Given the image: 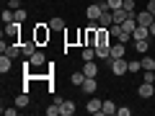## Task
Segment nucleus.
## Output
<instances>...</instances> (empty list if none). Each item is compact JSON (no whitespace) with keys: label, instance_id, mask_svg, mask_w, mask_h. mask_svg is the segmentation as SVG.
<instances>
[{"label":"nucleus","instance_id":"8","mask_svg":"<svg viewBox=\"0 0 155 116\" xmlns=\"http://www.w3.org/2000/svg\"><path fill=\"white\" fill-rule=\"evenodd\" d=\"M119 57H127V44H122V41H116V44L111 47V57L109 60H119Z\"/></svg>","mask_w":155,"mask_h":116},{"label":"nucleus","instance_id":"16","mask_svg":"<svg viewBox=\"0 0 155 116\" xmlns=\"http://www.w3.org/2000/svg\"><path fill=\"white\" fill-rule=\"evenodd\" d=\"M83 72H85V77H96V75H98V65H96L93 60L85 62V65H83Z\"/></svg>","mask_w":155,"mask_h":116},{"label":"nucleus","instance_id":"36","mask_svg":"<svg viewBox=\"0 0 155 116\" xmlns=\"http://www.w3.org/2000/svg\"><path fill=\"white\" fill-rule=\"evenodd\" d=\"M150 36H155V21L150 23Z\"/></svg>","mask_w":155,"mask_h":116},{"label":"nucleus","instance_id":"21","mask_svg":"<svg viewBox=\"0 0 155 116\" xmlns=\"http://www.w3.org/2000/svg\"><path fill=\"white\" fill-rule=\"evenodd\" d=\"M49 28H52V31H65V21H62L60 16H54L49 21Z\"/></svg>","mask_w":155,"mask_h":116},{"label":"nucleus","instance_id":"11","mask_svg":"<svg viewBox=\"0 0 155 116\" xmlns=\"http://www.w3.org/2000/svg\"><path fill=\"white\" fill-rule=\"evenodd\" d=\"M137 93H140V98H153L155 88H153V83H145V80H142V85L137 88Z\"/></svg>","mask_w":155,"mask_h":116},{"label":"nucleus","instance_id":"29","mask_svg":"<svg viewBox=\"0 0 155 116\" xmlns=\"http://www.w3.org/2000/svg\"><path fill=\"white\" fill-rule=\"evenodd\" d=\"M60 114V103H52V106H47V116H57Z\"/></svg>","mask_w":155,"mask_h":116},{"label":"nucleus","instance_id":"14","mask_svg":"<svg viewBox=\"0 0 155 116\" xmlns=\"http://www.w3.org/2000/svg\"><path fill=\"white\" fill-rule=\"evenodd\" d=\"M96 57H98V60H109L111 57V47L109 44H96Z\"/></svg>","mask_w":155,"mask_h":116},{"label":"nucleus","instance_id":"22","mask_svg":"<svg viewBox=\"0 0 155 116\" xmlns=\"http://www.w3.org/2000/svg\"><path fill=\"white\" fill-rule=\"evenodd\" d=\"M134 26H137V18H134V13H132V16H127V21L122 23V28H124V31H129V34H132V31H134Z\"/></svg>","mask_w":155,"mask_h":116},{"label":"nucleus","instance_id":"20","mask_svg":"<svg viewBox=\"0 0 155 116\" xmlns=\"http://www.w3.org/2000/svg\"><path fill=\"white\" fill-rule=\"evenodd\" d=\"M134 49H137L140 54H147V49H150V41H147V39H137V41H134Z\"/></svg>","mask_w":155,"mask_h":116},{"label":"nucleus","instance_id":"27","mask_svg":"<svg viewBox=\"0 0 155 116\" xmlns=\"http://www.w3.org/2000/svg\"><path fill=\"white\" fill-rule=\"evenodd\" d=\"M70 80H72V85H83L85 72H83V70H80V72H72V77H70Z\"/></svg>","mask_w":155,"mask_h":116},{"label":"nucleus","instance_id":"35","mask_svg":"<svg viewBox=\"0 0 155 116\" xmlns=\"http://www.w3.org/2000/svg\"><path fill=\"white\" fill-rule=\"evenodd\" d=\"M147 11L153 13V16H155V0H150V3H147Z\"/></svg>","mask_w":155,"mask_h":116},{"label":"nucleus","instance_id":"33","mask_svg":"<svg viewBox=\"0 0 155 116\" xmlns=\"http://www.w3.org/2000/svg\"><path fill=\"white\" fill-rule=\"evenodd\" d=\"M16 21H18V23L26 21V11H23V8H18V11H16Z\"/></svg>","mask_w":155,"mask_h":116},{"label":"nucleus","instance_id":"24","mask_svg":"<svg viewBox=\"0 0 155 116\" xmlns=\"http://www.w3.org/2000/svg\"><path fill=\"white\" fill-rule=\"evenodd\" d=\"M80 57H83V62H91V60H96V47H85Z\"/></svg>","mask_w":155,"mask_h":116},{"label":"nucleus","instance_id":"31","mask_svg":"<svg viewBox=\"0 0 155 116\" xmlns=\"http://www.w3.org/2000/svg\"><path fill=\"white\" fill-rule=\"evenodd\" d=\"M142 80H145V83H155V72H153V70H145Z\"/></svg>","mask_w":155,"mask_h":116},{"label":"nucleus","instance_id":"13","mask_svg":"<svg viewBox=\"0 0 155 116\" xmlns=\"http://www.w3.org/2000/svg\"><path fill=\"white\" fill-rule=\"evenodd\" d=\"M88 21H98V16L104 13V8H101V3H96V5H88Z\"/></svg>","mask_w":155,"mask_h":116},{"label":"nucleus","instance_id":"15","mask_svg":"<svg viewBox=\"0 0 155 116\" xmlns=\"http://www.w3.org/2000/svg\"><path fill=\"white\" fill-rule=\"evenodd\" d=\"M111 23H114V13H111V11H104V13H101V16H98V26L109 28Z\"/></svg>","mask_w":155,"mask_h":116},{"label":"nucleus","instance_id":"1","mask_svg":"<svg viewBox=\"0 0 155 116\" xmlns=\"http://www.w3.org/2000/svg\"><path fill=\"white\" fill-rule=\"evenodd\" d=\"M49 36H52L49 23H36V26H34V39H36V44H39V47L47 44V41H49Z\"/></svg>","mask_w":155,"mask_h":116},{"label":"nucleus","instance_id":"6","mask_svg":"<svg viewBox=\"0 0 155 116\" xmlns=\"http://www.w3.org/2000/svg\"><path fill=\"white\" fill-rule=\"evenodd\" d=\"M36 47H39V44H36V39H34V36H31V39H23V44H21L23 57H31L34 52H36Z\"/></svg>","mask_w":155,"mask_h":116},{"label":"nucleus","instance_id":"5","mask_svg":"<svg viewBox=\"0 0 155 116\" xmlns=\"http://www.w3.org/2000/svg\"><path fill=\"white\" fill-rule=\"evenodd\" d=\"M80 90H83L85 95H93L96 90H98V83H96V77H85L83 85H80Z\"/></svg>","mask_w":155,"mask_h":116},{"label":"nucleus","instance_id":"7","mask_svg":"<svg viewBox=\"0 0 155 116\" xmlns=\"http://www.w3.org/2000/svg\"><path fill=\"white\" fill-rule=\"evenodd\" d=\"M134 18H137V23H140V26H150V23L155 21V16L147 11V8H145V11H140V13H134Z\"/></svg>","mask_w":155,"mask_h":116},{"label":"nucleus","instance_id":"2","mask_svg":"<svg viewBox=\"0 0 155 116\" xmlns=\"http://www.w3.org/2000/svg\"><path fill=\"white\" fill-rule=\"evenodd\" d=\"M106 62H109V67H111V72H114V75H127V72H129L127 57H119V60H106Z\"/></svg>","mask_w":155,"mask_h":116},{"label":"nucleus","instance_id":"28","mask_svg":"<svg viewBox=\"0 0 155 116\" xmlns=\"http://www.w3.org/2000/svg\"><path fill=\"white\" fill-rule=\"evenodd\" d=\"M142 70V62H137V60H129V72H140Z\"/></svg>","mask_w":155,"mask_h":116},{"label":"nucleus","instance_id":"25","mask_svg":"<svg viewBox=\"0 0 155 116\" xmlns=\"http://www.w3.org/2000/svg\"><path fill=\"white\" fill-rule=\"evenodd\" d=\"M140 62H142V70H155V60L150 54H142V60H140Z\"/></svg>","mask_w":155,"mask_h":116},{"label":"nucleus","instance_id":"17","mask_svg":"<svg viewBox=\"0 0 155 116\" xmlns=\"http://www.w3.org/2000/svg\"><path fill=\"white\" fill-rule=\"evenodd\" d=\"M60 114L62 116H72L75 114V103H72V101H62L60 103Z\"/></svg>","mask_w":155,"mask_h":116},{"label":"nucleus","instance_id":"34","mask_svg":"<svg viewBox=\"0 0 155 116\" xmlns=\"http://www.w3.org/2000/svg\"><path fill=\"white\" fill-rule=\"evenodd\" d=\"M8 8H11V11H18V8H21V3H18V0H11V3H8Z\"/></svg>","mask_w":155,"mask_h":116},{"label":"nucleus","instance_id":"23","mask_svg":"<svg viewBox=\"0 0 155 116\" xmlns=\"http://www.w3.org/2000/svg\"><path fill=\"white\" fill-rule=\"evenodd\" d=\"M101 103H104V101L91 98V101H88V114H101Z\"/></svg>","mask_w":155,"mask_h":116},{"label":"nucleus","instance_id":"4","mask_svg":"<svg viewBox=\"0 0 155 116\" xmlns=\"http://www.w3.org/2000/svg\"><path fill=\"white\" fill-rule=\"evenodd\" d=\"M3 36H8L11 41H16L18 36H21V23L13 21V23H5V31H3Z\"/></svg>","mask_w":155,"mask_h":116},{"label":"nucleus","instance_id":"10","mask_svg":"<svg viewBox=\"0 0 155 116\" xmlns=\"http://www.w3.org/2000/svg\"><path fill=\"white\" fill-rule=\"evenodd\" d=\"M116 108H119V106H116L111 98H106L104 103H101V114H104V116H114V114H116Z\"/></svg>","mask_w":155,"mask_h":116},{"label":"nucleus","instance_id":"32","mask_svg":"<svg viewBox=\"0 0 155 116\" xmlns=\"http://www.w3.org/2000/svg\"><path fill=\"white\" fill-rule=\"evenodd\" d=\"M116 114L119 116H132V108L129 106H122V108H116Z\"/></svg>","mask_w":155,"mask_h":116},{"label":"nucleus","instance_id":"3","mask_svg":"<svg viewBox=\"0 0 155 116\" xmlns=\"http://www.w3.org/2000/svg\"><path fill=\"white\" fill-rule=\"evenodd\" d=\"M0 52H3V54H8V57H13V60L23 54V52H21V44H16V41H11V44H5V39L0 41Z\"/></svg>","mask_w":155,"mask_h":116},{"label":"nucleus","instance_id":"9","mask_svg":"<svg viewBox=\"0 0 155 116\" xmlns=\"http://www.w3.org/2000/svg\"><path fill=\"white\" fill-rule=\"evenodd\" d=\"M137 39H150V26H134V31H132V41H137Z\"/></svg>","mask_w":155,"mask_h":116},{"label":"nucleus","instance_id":"30","mask_svg":"<svg viewBox=\"0 0 155 116\" xmlns=\"http://www.w3.org/2000/svg\"><path fill=\"white\" fill-rule=\"evenodd\" d=\"M134 5H137V3H134V0H124V11H127V13H134Z\"/></svg>","mask_w":155,"mask_h":116},{"label":"nucleus","instance_id":"19","mask_svg":"<svg viewBox=\"0 0 155 116\" xmlns=\"http://www.w3.org/2000/svg\"><path fill=\"white\" fill-rule=\"evenodd\" d=\"M124 0H106V3H101V8L104 11H116V8H122Z\"/></svg>","mask_w":155,"mask_h":116},{"label":"nucleus","instance_id":"18","mask_svg":"<svg viewBox=\"0 0 155 116\" xmlns=\"http://www.w3.org/2000/svg\"><path fill=\"white\" fill-rule=\"evenodd\" d=\"M13 67V57H8V54H0V72L5 75L8 70Z\"/></svg>","mask_w":155,"mask_h":116},{"label":"nucleus","instance_id":"26","mask_svg":"<svg viewBox=\"0 0 155 116\" xmlns=\"http://www.w3.org/2000/svg\"><path fill=\"white\" fill-rule=\"evenodd\" d=\"M16 106H18V108H26V106H28V93H26V90L16 98Z\"/></svg>","mask_w":155,"mask_h":116},{"label":"nucleus","instance_id":"12","mask_svg":"<svg viewBox=\"0 0 155 116\" xmlns=\"http://www.w3.org/2000/svg\"><path fill=\"white\" fill-rule=\"evenodd\" d=\"M28 62H31V67H41V65L47 62V57H44V52H39V49H36L31 57H28Z\"/></svg>","mask_w":155,"mask_h":116}]
</instances>
